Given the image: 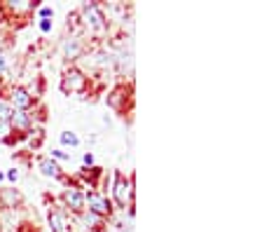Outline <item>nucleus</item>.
<instances>
[{
	"instance_id": "obj_7",
	"label": "nucleus",
	"mask_w": 262,
	"mask_h": 232,
	"mask_svg": "<svg viewBox=\"0 0 262 232\" xmlns=\"http://www.w3.org/2000/svg\"><path fill=\"white\" fill-rule=\"evenodd\" d=\"M49 227H52V232H68L66 216L61 214V211H52V214H49Z\"/></svg>"
},
{
	"instance_id": "obj_17",
	"label": "nucleus",
	"mask_w": 262,
	"mask_h": 232,
	"mask_svg": "<svg viewBox=\"0 0 262 232\" xmlns=\"http://www.w3.org/2000/svg\"><path fill=\"white\" fill-rule=\"evenodd\" d=\"M52 157H56V160H66L68 155H66V153H61V150H54V153H52Z\"/></svg>"
},
{
	"instance_id": "obj_3",
	"label": "nucleus",
	"mask_w": 262,
	"mask_h": 232,
	"mask_svg": "<svg viewBox=\"0 0 262 232\" xmlns=\"http://www.w3.org/2000/svg\"><path fill=\"white\" fill-rule=\"evenodd\" d=\"M115 199L120 206H126V202L131 199V183L124 181L122 176H117V181H115Z\"/></svg>"
},
{
	"instance_id": "obj_1",
	"label": "nucleus",
	"mask_w": 262,
	"mask_h": 232,
	"mask_svg": "<svg viewBox=\"0 0 262 232\" xmlns=\"http://www.w3.org/2000/svg\"><path fill=\"white\" fill-rule=\"evenodd\" d=\"M87 85V77L82 75L77 68H71V71H66L63 75V92H82Z\"/></svg>"
},
{
	"instance_id": "obj_9",
	"label": "nucleus",
	"mask_w": 262,
	"mask_h": 232,
	"mask_svg": "<svg viewBox=\"0 0 262 232\" xmlns=\"http://www.w3.org/2000/svg\"><path fill=\"white\" fill-rule=\"evenodd\" d=\"M10 124H14V127H19V129H28V127H31V117H28L24 111H19V113H14V115H12Z\"/></svg>"
},
{
	"instance_id": "obj_6",
	"label": "nucleus",
	"mask_w": 262,
	"mask_h": 232,
	"mask_svg": "<svg viewBox=\"0 0 262 232\" xmlns=\"http://www.w3.org/2000/svg\"><path fill=\"white\" fill-rule=\"evenodd\" d=\"M89 206H92L94 214H108V211H110L108 199H105L103 195H98V193H92V195H89Z\"/></svg>"
},
{
	"instance_id": "obj_19",
	"label": "nucleus",
	"mask_w": 262,
	"mask_h": 232,
	"mask_svg": "<svg viewBox=\"0 0 262 232\" xmlns=\"http://www.w3.org/2000/svg\"><path fill=\"white\" fill-rule=\"evenodd\" d=\"M40 14H42V17H49V14H52V10H49V7H42V10H40Z\"/></svg>"
},
{
	"instance_id": "obj_18",
	"label": "nucleus",
	"mask_w": 262,
	"mask_h": 232,
	"mask_svg": "<svg viewBox=\"0 0 262 232\" xmlns=\"http://www.w3.org/2000/svg\"><path fill=\"white\" fill-rule=\"evenodd\" d=\"M49 26H52V24H49L47 19H42V22H40V28H42V31H49Z\"/></svg>"
},
{
	"instance_id": "obj_4",
	"label": "nucleus",
	"mask_w": 262,
	"mask_h": 232,
	"mask_svg": "<svg viewBox=\"0 0 262 232\" xmlns=\"http://www.w3.org/2000/svg\"><path fill=\"white\" fill-rule=\"evenodd\" d=\"M63 199H66V204L71 206L73 211H80L82 206H84V197H82V193L77 188H68V190H66Z\"/></svg>"
},
{
	"instance_id": "obj_11",
	"label": "nucleus",
	"mask_w": 262,
	"mask_h": 232,
	"mask_svg": "<svg viewBox=\"0 0 262 232\" xmlns=\"http://www.w3.org/2000/svg\"><path fill=\"white\" fill-rule=\"evenodd\" d=\"M10 7H12L14 12H28V10L33 7V3H28V0H12Z\"/></svg>"
},
{
	"instance_id": "obj_12",
	"label": "nucleus",
	"mask_w": 262,
	"mask_h": 232,
	"mask_svg": "<svg viewBox=\"0 0 262 232\" xmlns=\"http://www.w3.org/2000/svg\"><path fill=\"white\" fill-rule=\"evenodd\" d=\"M122 96H124V92H122V89L113 92V96H110V106H113V108H122Z\"/></svg>"
},
{
	"instance_id": "obj_13",
	"label": "nucleus",
	"mask_w": 262,
	"mask_h": 232,
	"mask_svg": "<svg viewBox=\"0 0 262 232\" xmlns=\"http://www.w3.org/2000/svg\"><path fill=\"white\" fill-rule=\"evenodd\" d=\"M61 143H66V145H77V136L73 132H63L61 134Z\"/></svg>"
},
{
	"instance_id": "obj_14",
	"label": "nucleus",
	"mask_w": 262,
	"mask_h": 232,
	"mask_svg": "<svg viewBox=\"0 0 262 232\" xmlns=\"http://www.w3.org/2000/svg\"><path fill=\"white\" fill-rule=\"evenodd\" d=\"M12 134V124H10V120L7 122H0V141H7V136Z\"/></svg>"
},
{
	"instance_id": "obj_2",
	"label": "nucleus",
	"mask_w": 262,
	"mask_h": 232,
	"mask_svg": "<svg viewBox=\"0 0 262 232\" xmlns=\"http://www.w3.org/2000/svg\"><path fill=\"white\" fill-rule=\"evenodd\" d=\"M82 14H84V22H87V26H89V28H94V31H103V26H105V17H103V12L98 10L96 5H84Z\"/></svg>"
},
{
	"instance_id": "obj_21",
	"label": "nucleus",
	"mask_w": 262,
	"mask_h": 232,
	"mask_svg": "<svg viewBox=\"0 0 262 232\" xmlns=\"http://www.w3.org/2000/svg\"><path fill=\"white\" fill-rule=\"evenodd\" d=\"M0 71H5V56L0 54Z\"/></svg>"
},
{
	"instance_id": "obj_15",
	"label": "nucleus",
	"mask_w": 262,
	"mask_h": 232,
	"mask_svg": "<svg viewBox=\"0 0 262 232\" xmlns=\"http://www.w3.org/2000/svg\"><path fill=\"white\" fill-rule=\"evenodd\" d=\"M12 117V111H10V106L5 103V101H0V122H7Z\"/></svg>"
},
{
	"instance_id": "obj_16",
	"label": "nucleus",
	"mask_w": 262,
	"mask_h": 232,
	"mask_svg": "<svg viewBox=\"0 0 262 232\" xmlns=\"http://www.w3.org/2000/svg\"><path fill=\"white\" fill-rule=\"evenodd\" d=\"M5 202H7V204H14V202H19V195H12V193H5Z\"/></svg>"
},
{
	"instance_id": "obj_5",
	"label": "nucleus",
	"mask_w": 262,
	"mask_h": 232,
	"mask_svg": "<svg viewBox=\"0 0 262 232\" xmlns=\"http://www.w3.org/2000/svg\"><path fill=\"white\" fill-rule=\"evenodd\" d=\"M12 101H14V106L19 111H26V108H31V103H33V99L28 96V92L24 87H16L14 92H12Z\"/></svg>"
},
{
	"instance_id": "obj_8",
	"label": "nucleus",
	"mask_w": 262,
	"mask_h": 232,
	"mask_svg": "<svg viewBox=\"0 0 262 232\" xmlns=\"http://www.w3.org/2000/svg\"><path fill=\"white\" fill-rule=\"evenodd\" d=\"M40 169H42L45 176H52V178L59 176V166H56L54 160H49V157H42V160H40Z\"/></svg>"
},
{
	"instance_id": "obj_20",
	"label": "nucleus",
	"mask_w": 262,
	"mask_h": 232,
	"mask_svg": "<svg viewBox=\"0 0 262 232\" xmlns=\"http://www.w3.org/2000/svg\"><path fill=\"white\" fill-rule=\"evenodd\" d=\"M7 178H10V181H16V172H14V169H12V172L7 174Z\"/></svg>"
},
{
	"instance_id": "obj_22",
	"label": "nucleus",
	"mask_w": 262,
	"mask_h": 232,
	"mask_svg": "<svg viewBox=\"0 0 262 232\" xmlns=\"http://www.w3.org/2000/svg\"><path fill=\"white\" fill-rule=\"evenodd\" d=\"M0 178H3V174H0Z\"/></svg>"
},
{
	"instance_id": "obj_10",
	"label": "nucleus",
	"mask_w": 262,
	"mask_h": 232,
	"mask_svg": "<svg viewBox=\"0 0 262 232\" xmlns=\"http://www.w3.org/2000/svg\"><path fill=\"white\" fill-rule=\"evenodd\" d=\"M66 54L71 56V59H75V56L80 54V43H77L75 38H73V40H68V43H66Z\"/></svg>"
}]
</instances>
